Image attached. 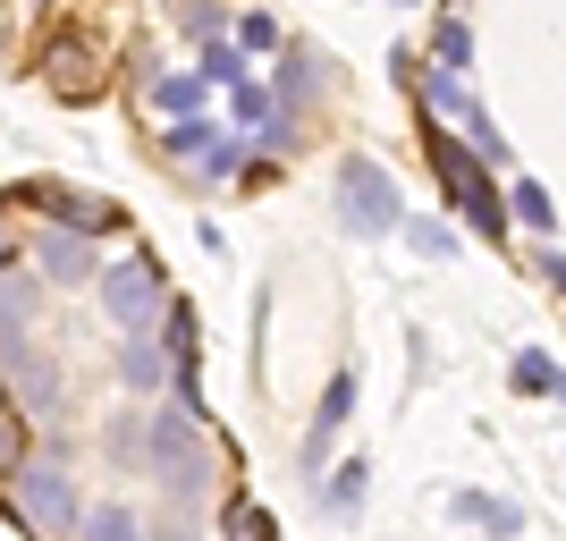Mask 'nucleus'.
I'll list each match as a JSON object with an SVG mask.
<instances>
[{"mask_svg": "<svg viewBox=\"0 0 566 541\" xmlns=\"http://www.w3.org/2000/svg\"><path fill=\"white\" fill-rule=\"evenodd\" d=\"M153 541H195V533H187V517H169V524H161Z\"/></svg>", "mask_w": 566, "mask_h": 541, "instance_id": "473e14b6", "label": "nucleus"}, {"mask_svg": "<svg viewBox=\"0 0 566 541\" xmlns=\"http://www.w3.org/2000/svg\"><path fill=\"white\" fill-rule=\"evenodd\" d=\"M43 69H51V85H60V94H94V51H85V43H51Z\"/></svg>", "mask_w": 566, "mask_h": 541, "instance_id": "a211bd4d", "label": "nucleus"}, {"mask_svg": "<svg viewBox=\"0 0 566 541\" xmlns=\"http://www.w3.org/2000/svg\"><path fill=\"white\" fill-rule=\"evenodd\" d=\"M465 136H473V162H499V153H507V136L491 127V111H482V102H465Z\"/></svg>", "mask_w": 566, "mask_h": 541, "instance_id": "cd10ccee", "label": "nucleus"}, {"mask_svg": "<svg viewBox=\"0 0 566 541\" xmlns=\"http://www.w3.org/2000/svg\"><path fill=\"white\" fill-rule=\"evenodd\" d=\"M144 94H153V111H169V118H195V111H203V94H212V76H203V69H195V76L161 69V76H144Z\"/></svg>", "mask_w": 566, "mask_h": 541, "instance_id": "9b49d317", "label": "nucleus"}, {"mask_svg": "<svg viewBox=\"0 0 566 541\" xmlns=\"http://www.w3.org/2000/svg\"><path fill=\"white\" fill-rule=\"evenodd\" d=\"M34 204H43V220H60V229H102V204L94 195H76V187H34Z\"/></svg>", "mask_w": 566, "mask_h": 541, "instance_id": "f3484780", "label": "nucleus"}, {"mask_svg": "<svg viewBox=\"0 0 566 541\" xmlns=\"http://www.w3.org/2000/svg\"><path fill=\"white\" fill-rule=\"evenodd\" d=\"M0 381L18 389L25 415H51V406H60V364H51L25 330H0Z\"/></svg>", "mask_w": 566, "mask_h": 541, "instance_id": "423d86ee", "label": "nucleus"}, {"mask_svg": "<svg viewBox=\"0 0 566 541\" xmlns=\"http://www.w3.org/2000/svg\"><path fill=\"white\" fill-rule=\"evenodd\" d=\"M347 415H355V373H331V389H322V415H313V440H305L313 466H322V448L347 431Z\"/></svg>", "mask_w": 566, "mask_h": 541, "instance_id": "9d476101", "label": "nucleus"}, {"mask_svg": "<svg viewBox=\"0 0 566 541\" xmlns=\"http://www.w3.org/2000/svg\"><path fill=\"white\" fill-rule=\"evenodd\" d=\"M169 25H178V34H195V43H220V0H178V9H169Z\"/></svg>", "mask_w": 566, "mask_h": 541, "instance_id": "4be33fe9", "label": "nucleus"}, {"mask_svg": "<svg viewBox=\"0 0 566 541\" xmlns=\"http://www.w3.org/2000/svg\"><path fill=\"white\" fill-rule=\"evenodd\" d=\"M161 347H169V364H187V355H195V305H178V296H169V313H161Z\"/></svg>", "mask_w": 566, "mask_h": 541, "instance_id": "a878e982", "label": "nucleus"}, {"mask_svg": "<svg viewBox=\"0 0 566 541\" xmlns=\"http://www.w3.org/2000/svg\"><path fill=\"white\" fill-rule=\"evenodd\" d=\"M43 271H0V330H25L34 322V305H43Z\"/></svg>", "mask_w": 566, "mask_h": 541, "instance_id": "4468645a", "label": "nucleus"}, {"mask_svg": "<svg viewBox=\"0 0 566 541\" xmlns=\"http://www.w3.org/2000/svg\"><path fill=\"white\" fill-rule=\"evenodd\" d=\"M507 212H516V229H533V237H549V229H558V204H549V187H542V178H516Z\"/></svg>", "mask_w": 566, "mask_h": 541, "instance_id": "aec40b11", "label": "nucleus"}, {"mask_svg": "<svg viewBox=\"0 0 566 541\" xmlns=\"http://www.w3.org/2000/svg\"><path fill=\"white\" fill-rule=\"evenodd\" d=\"M169 373H178V364H169L161 339H144V330H127V339H118V381H127V389H144V398H153Z\"/></svg>", "mask_w": 566, "mask_h": 541, "instance_id": "1a4fd4ad", "label": "nucleus"}, {"mask_svg": "<svg viewBox=\"0 0 566 541\" xmlns=\"http://www.w3.org/2000/svg\"><path fill=\"white\" fill-rule=\"evenodd\" d=\"M229 118H237V127H262V118H271V85L237 76V85H229Z\"/></svg>", "mask_w": 566, "mask_h": 541, "instance_id": "393cba45", "label": "nucleus"}, {"mask_svg": "<svg viewBox=\"0 0 566 541\" xmlns=\"http://www.w3.org/2000/svg\"><path fill=\"white\" fill-rule=\"evenodd\" d=\"M364 508V466H338V482H331V517H355Z\"/></svg>", "mask_w": 566, "mask_h": 541, "instance_id": "7c9ffc66", "label": "nucleus"}, {"mask_svg": "<svg viewBox=\"0 0 566 541\" xmlns=\"http://www.w3.org/2000/svg\"><path fill=\"white\" fill-rule=\"evenodd\" d=\"M25 457H34V448H25V406L9 398V406H0V482H9Z\"/></svg>", "mask_w": 566, "mask_h": 541, "instance_id": "5701e85b", "label": "nucleus"}, {"mask_svg": "<svg viewBox=\"0 0 566 541\" xmlns=\"http://www.w3.org/2000/svg\"><path fill=\"white\" fill-rule=\"evenodd\" d=\"M431 162H440V187H449V204L473 220V229H482V237H507V220H516V212L499 204V187L482 178V162H465V153H457L449 136L431 144Z\"/></svg>", "mask_w": 566, "mask_h": 541, "instance_id": "39448f33", "label": "nucleus"}, {"mask_svg": "<svg viewBox=\"0 0 566 541\" xmlns=\"http://www.w3.org/2000/svg\"><path fill=\"white\" fill-rule=\"evenodd\" d=\"M169 153H178V162H195L203 169V178H229L237 162H245V136H229V127H220V118H169Z\"/></svg>", "mask_w": 566, "mask_h": 541, "instance_id": "0eeeda50", "label": "nucleus"}, {"mask_svg": "<svg viewBox=\"0 0 566 541\" xmlns=\"http://www.w3.org/2000/svg\"><path fill=\"white\" fill-rule=\"evenodd\" d=\"M34 271H43L51 288H85V280H102L94 229H60V220H51V229L34 237Z\"/></svg>", "mask_w": 566, "mask_h": 541, "instance_id": "6e6552de", "label": "nucleus"}, {"mask_svg": "<svg viewBox=\"0 0 566 541\" xmlns=\"http://www.w3.org/2000/svg\"><path fill=\"white\" fill-rule=\"evenodd\" d=\"M0 271H9V237H0Z\"/></svg>", "mask_w": 566, "mask_h": 541, "instance_id": "72a5a7b5", "label": "nucleus"}, {"mask_svg": "<svg viewBox=\"0 0 566 541\" xmlns=\"http://www.w3.org/2000/svg\"><path fill=\"white\" fill-rule=\"evenodd\" d=\"M313 85H322V60H313V51L296 43V51L280 60V76H271V102H280V111H305V94H313Z\"/></svg>", "mask_w": 566, "mask_h": 541, "instance_id": "2eb2a0df", "label": "nucleus"}, {"mask_svg": "<svg viewBox=\"0 0 566 541\" xmlns=\"http://www.w3.org/2000/svg\"><path fill=\"white\" fill-rule=\"evenodd\" d=\"M9 508H18L34 533L69 541L76 524H85V499H76V474L60 466V457H25L18 474H9Z\"/></svg>", "mask_w": 566, "mask_h": 541, "instance_id": "f03ea898", "label": "nucleus"}, {"mask_svg": "<svg viewBox=\"0 0 566 541\" xmlns=\"http://www.w3.org/2000/svg\"><path fill=\"white\" fill-rule=\"evenodd\" d=\"M203 76H212V85H237V76H245V51L237 43H203Z\"/></svg>", "mask_w": 566, "mask_h": 541, "instance_id": "c756f323", "label": "nucleus"}, {"mask_svg": "<svg viewBox=\"0 0 566 541\" xmlns=\"http://www.w3.org/2000/svg\"><path fill=\"white\" fill-rule=\"evenodd\" d=\"M449 508H457L465 524H482V533H499V541H516V533H524V517L507 508V499H491V491H457Z\"/></svg>", "mask_w": 566, "mask_h": 541, "instance_id": "dca6fc26", "label": "nucleus"}, {"mask_svg": "<svg viewBox=\"0 0 566 541\" xmlns=\"http://www.w3.org/2000/svg\"><path fill=\"white\" fill-rule=\"evenodd\" d=\"M406 246H415L423 262H449L457 254V229H440V220H406Z\"/></svg>", "mask_w": 566, "mask_h": 541, "instance_id": "bb28decb", "label": "nucleus"}, {"mask_svg": "<svg viewBox=\"0 0 566 541\" xmlns=\"http://www.w3.org/2000/svg\"><path fill=\"white\" fill-rule=\"evenodd\" d=\"M398 9H406V0H398Z\"/></svg>", "mask_w": 566, "mask_h": 541, "instance_id": "c9c22d12", "label": "nucleus"}, {"mask_svg": "<svg viewBox=\"0 0 566 541\" xmlns=\"http://www.w3.org/2000/svg\"><path fill=\"white\" fill-rule=\"evenodd\" d=\"M431 60H440V69H473V25H465V18H440V34H431Z\"/></svg>", "mask_w": 566, "mask_h": 541, "instance_id": "b1692460", "label": "nucleus"}, {"mask_svg": "<svg viewBox=\"0 0 566 541\" xmlns=\"http://www.w3.org/2000/svg\"><path fill=\"white\" fill-rule=\"evenodd\" d=\"M102 313H111L118 330H153L169 313V288H161V262L153 254H118V262H102Z\"/></svg>", "mask_w": 566, "mask_h": 541, "instance_id": "20e7f679", "label": "nucleus"}, {"mask_svg": "<svg viewBox=\"0 0 566 541\" xmlns=\"http://www.w3.org/2000/svg\"><path fill=\"white\" fill-rule=\"evenodd\" d=\"M69 541H153L136 524V508H127V499H102V508H85V524H76Z\"/></svg>", "mask_w": 566, "mask_h": 541, "instance_id": "ddd939ff", "label": "nucleus"}, {"mask_svg": "<svg viewBox=\"0 0 566 541\" xmlns=\"http://www.w3.org/2000/svg\"><path fill=\"white\" fill-rule=\"evenodd\" d=\"M338 229H347V237H389V229H406L398 178H389L380 162H364V153H347V162H338Z\"/></svg>", "mask_w": 566, "mask_h": 541, "instance_id": "7ed1b4c3", "label": "nucleus"}, {"mask_svg": "<svg viewBox=\"0 0 566 541\" xmlns=\"http://www.w3.org/2000/svg\"><path fill=\"white\" fill-rule=\"evenodd\" d=\"M0 406H9V381H0Z\"/></svg>", "mask_w": 566, "mask_h": 541, "instance_id": "f704fd0d", "label": "nucleus"}, {"mask_svg": "<svg viewBox=\"0 0 566 541\" xmlns=\"http://www.w3.org/2000/svg\"><path fill=\"white\" fill-rule=\"evenodd\" d=\"M398 69L406 76H415V85H423V102H431V111H440V118H465V85H457V69H440V60H398Z\"/></svg>", "mask_w": 566, "mask_h": 541, "instance_id": "f8f14e48", "label": "nucleus"}, {"mask_svg": "<svg viewBox=\"0 0 566 541\" xmlns=\"http://www.w3.org/2000/svg\"><path fill=\"white\" fill-rule=\"evenodd\" d=\"M220 533L229 541H280V524H271L262 499H229V508H220Z\"/></svg>", "mask_w": 566, "mask_h": 541, "instance_id": "412c9836", "label": "nucleus"}, {"mask_svg": "<svg viewBox=\"0 0 566 541\" xmlns=\"http://www.w3.org/2000/svg\"><path fill=\"white\" fill-rule=\"evenodd\" d=\"M542 280H549V288L566 296V254H542Z\"/></svg>", "mask_w": 566, "mask_h": 541, "instance_id": "2f4dec72", "label": "nucleus"}, {"mask_svg": "<svg viewBox=\"0 0 566 541\" xmlns=\"http://www.w3.org/2000/svg\"><path fill=\"white\" fill-rule=\"evenodd\" d=\"M507 381H516L524 398H566V373H558V364H549L542 347H524L516 364H507Z\"/></svg>", "mask_w": 566, "mask_h": 541, "instance_id": "6ab92c4d", "label": "nucleus"}, {"mask_svg": "<svg viewBox=\"0 0 566 541\" xmlns=\"http://www.w3.org/2000/svg\"><path fill=\"white\" fill-rule=\"evenodd\" d=\"M237 51H280V18H271V9L237 18Z\"/></svg>", "mask_w": 566, "mask_h": 541, "instance_id": "c85d7f7f", "label": "nucleus"}, {"mask_svg": "<svg viewBox=\"0 0 566 541\" xmlns=\"http://www.w3.org/2000/svg\"><path fill=\"white\" fill-rule=\"evenodd\" d=\"M144 466H153V482L169 491V508L187 517L195 499H212V448H203V424L195 415H178V406H153V440H144Z\"/></svg>", "mask_w": 566, "mask_h": 541, "instance_id": "f257e3e1", "label": "nucleus"}]
</instances>
